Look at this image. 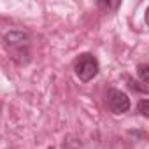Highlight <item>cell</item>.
I'll list each match as a JSON object with an SVG mask.
<instances>
[{
  "mask_svg": "<svg viewBox=\"0 0 149 149\" xmlns=\"http://www.w3.org/2000/svg\"><path fill=\"white\" fill-rule=\"evenodd\" d=\"M105 102H107V107L114 114H125L130 109V98H128V95L123 93L121 90H116V88H112V90L107 91Z\"/></svg>",
  "mask_w": 149,
  "mask_h": 149,
  "instance_id": "3957f363",
  "label": "cell"
},
{
  "mask_svg": "<svg viewBox=\"0 0 149 149\" xmlns=\"http://www.w3.org/2000/svg\"><path fill=\"white\" fill-rule=\"evenodd\" d=\"M4 46L11 58L18 65H26L30 61V37L25 32L11 30L4 35Z\"/></svg>",
  "mask_w": 149,
  "mask_h": 149,
  "instance_id": "6da1fadb",
  "label": "cell"
},
{
  "mask_svg": "<svg viewBox=\"0 0 149 149\" xmlns=\"http://www.w3.org/2000/svg\"><path fill=\"white\" fill-rule=\"evenodd\" d=\"M137 109L144 118H149V100H140L137 104Z\"/></svg>",
  "mask_w": 149,
  "mask_h": 149,
  "instance_id": "8992f818",
  "label": "cell"
},
{
  "mask_svg": "<svg viewBox=\"0 0 149 149\" xmlns=\"http://www.w3.org/2000/svg\"><path fill=\"white\" fill-rule=\"evenodd\" d=\"M137 74H139V77H140L142 84H147V83H149V65H146V63L139 65Z\"/></svg>",
  "mask_w": 149,
  "mask_h": 149,
  "instance_id": "5b68a950",
  "label": "cell"
},
{
  "mask_svg": "<svg viewBox=\"0 0 149 149\" xmlns=\"http://www.w3.org/2000/svg\"><path fill=\"white\" fill-rule=\"evenodd\" d=\"M126 83H128V88L132 91H135V93H147V86L146 84H142V83H139V81H135L132 77H126Z\"/></svg>",
  "mask_w": 149,
  "mask_h": 149,
  "instance_id": "277c9868",
  "label": "cell"
},
{
  "mask_svg": "<svg viewBox=\"0 0 149 149\" xmlns=\"http://www.w3.org/2000/svg\"><path fill=\"white\" fill-rule=\"evenodd\" d=\"M100 70V65H98V60L91 54V53H83L79 54V58L74 63V72L79 81L83 83H90L93 77H97V74Z\"/></svg>",
  "mask_w": 149,
  "mask_h": 149,
  "instance_id": "7a4b0ae2",
  "label": "cell"
},
{
  "mask_svg": "<svg viewBox=\"0 0 149 149\" xmlns=\"http://www.w3.org/2000/svg\"><path fill=\"white\" fill-rule=\"evenodd\" d=\"M98 6L100 7H105V9H118L119 7V2H114V4H111V2H100Z\"/></svg>",
  "mask_w": 149,
  "mask_h": 149,
  "instance_id": "52a82bcc",
  "label": "cell"
}]
</instances>
